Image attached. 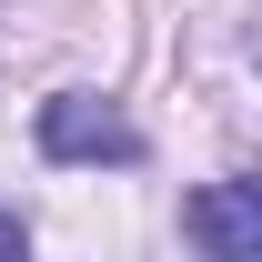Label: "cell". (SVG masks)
<instances>
[{
    "label": "cell",
    "mask_w": 262,
    "mask_h": 262,
    "mask_svg": "<svg viewBox=\"0 0 262 262\" xmlns=\"http://www.w3.org/2000/svg\"><path fill=\"white\" fill-rule=\"evenodd\" d=\"M40 151L51 162H141V121L101 91H61L40 101Z\"/></svg>",
    "instance_id": "obj_1"
},
{
    "label": "cell",
    "mask_w": 262,
    "mask_h": 262,
    "mask_svg": "<svg viewBox=\"0 0 262 262\" xmlns=\"http://www.w3.org/2000/svg\"><path fill=\"white\" fill-rule=\"evenodd\" d=\"M182 232L212 262H262V182H202L182 202Z\"/></svg>",
    "instance_id": "obj_2"
}]
</instances>
